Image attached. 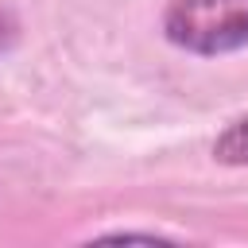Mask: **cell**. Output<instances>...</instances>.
I'll use <instances>...</instances> for the list:
<instances>
[{
	"instance_id": "cell-1",
	"label": "cell",
	"mask_w": 248,
	"mask_h": 248,
	"mask_svg": "<svg viewBox=\"0 0 248 248\" xmlns=\"http://www.w3.org/2000/svg\"><path fill=\"white\" fill-rule=\"evenodd\" d=\"M163 39L198 58L236 54L248 46V0H167Z\"/></svg>"
},
{
	"instance_id": "cell-2",
	"label": "cell",
	"mask_w": 248,
	"mask_h": 248,
	"mask_svg": "<svg viewBox=\"0 0 248 248\" xmlns=\"http://www.w3.org/2000/svg\"><path fill=\"white\" fill-rule=\"evenodd\" d=\"M213 159L221 167H248V116L229 120L213 140Z\"/></svg>"
},
{
	"instance_id": "cell-3",
	"label": "cell",
	"mask_w": 248,
	"mask_h": 248,
	"mask_svg": "<svg viewBox=\"0 0 248 248\" xmlns=\"http://www.w3.org/2000/svg\"><path fill=\"white\" fill-rule=\"evenodd\" d=\"M16 31H19V23H16V16L8 12V8H0V54L16 43Z\"/></svg>"
}]
</instances>
